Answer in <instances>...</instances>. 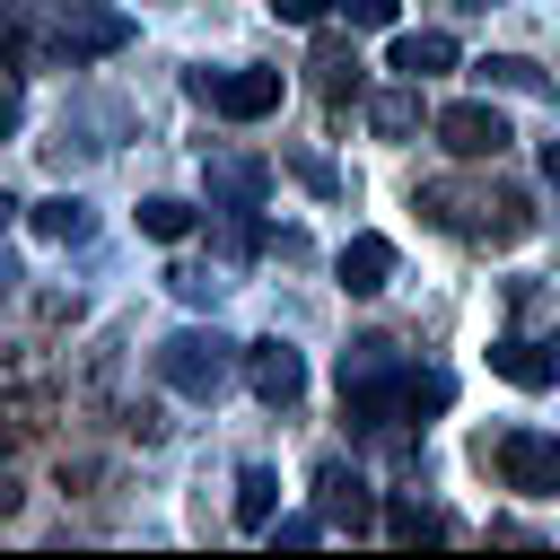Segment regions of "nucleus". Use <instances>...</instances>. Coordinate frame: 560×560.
Listing matches in <instances>:
<instances>
[{"mask_svg": "<svg viewBox=\"0 0 560 560\" xmlns=\"http://www.w3.org/2000/svg\"><path fill=\"white\" fill-rule=\"evenodd\" d=\"M236 350H245V341H228L219 324H184V332H166V341H158V376H166L175 394L210 402V394L236 376Z\"/></svg>", "mask_w": 560, "mask_h": 560, "instance_id": "1", "label": "nucleus"}, {"mask_svg": "<svg viewBox=\"0 0 560 560\" xmlns=\"http://www.w3.org/2000/svg\"><path fill=\"white\" fill-rule=\"evenodd\" d=\"M472 455L499 472V490H525V499H560V438H542V429H499V438H481Z\"/></svg>", "mask_w": 560, "mask_h": 560, "instance_id": "2", "label": "nucleus"}, {"mask_svg": "<svg viewBox=\"0 0 560 560\" xmlns=\"http://www.w3.org/2000/svg\"><path fill=\"white\" fill-rule=\"evenodd\" d=\"M184 96H201L228 122H262L280 105V70H184Z\"/></svg>", "mask_w": 560, "mask_h": 560, "instance_id": "3", "label": "nucleus"}, {"mask_svg": "<svg viewBox=\"0 0 560 560\" xmlns=\"http://www.w3.org/2000/svg\"><path fill=\"white\" fill-rule=\"evenodd\" d=\"M236 368H245V385H254L271 411H289V402L306 394V359H298L289 341H245V350H236Z\"/></svg>", "mask_w": 560, "mask_h": 560, "instance_id": "4", "label": "nucleus"}, {"mask_svg": "<svg viewBox=\"0 0 560 560\" xmlns=\"http://www.w3.org/2000/svg\"><path fill=\"white\" fill-rule=\"evenodd\" d=\"M438 149L446 158H499L508 149V122H499V105H438Z\"/></svg>", "mask_w": 560, "mask_h": 560, "instance_id": "5", "label": "nucleus"}, {"mask_svg": "<svg viewBox=\"0 0 560 560\" xmlns=\"http://www.w3.org/2000/svg\"><path fill=\"white\" fill-rule=\"evenodd\" d=\"M201 184H210L219 210H254V201L271 192V166L245 158V149H219V158H201Z\"/></svg>", "mask_w": 560, "mask_h": 560, "instance_id": "6", "label": "nucleus"}, {"mask_svg": "<svg viewBox=\"0 0 560 560\" xmlns=\"http://www.w3.org/2000/svg\"><path fill=\"white\" fill-rule=\"evenodd\" d=\"M131 44V18L122 9H96V0H70L61 9V52H122Z\"/></svg>", "mask_w": 560, "mask_h": 560, "instance_id": "7", "label": "nucleus"}, {"mask_svg": "<svg viewBox=\"0 0 560 560\" xmlns=\"http://www.w3.org/2000/svg\"><path fill=\"white\" fill-rule=\"evenodd\" d=\"M332 271H341V289H350V298H376V289L394 280V245H385L376 228H359V236L332 254Z\"/></svg>", "mask_w": 560, "mask_h": 560, "instance_id": "8", "label": "nucleus"}, {"mask_svg": "<svg viewBox=\"0 0 560 560\" xmlns=\"http://www.w3.org/2000/svg\"><path fill=\"white\" fill-rule=\"evenodd\" d=\"M315 508H324L332 525H350V534H359V525H368V481H359V464L324 455V464H315Z\"/></svg>", "mask_w": 560, "mask_h": 560, "instance_id": "9", "label": "nucleus"}, {"mask_svg": "<svg viewBox=\"0 0 560 560\" xmlns=\"http://www.w3.org/2000/svg\"><path fill=\"white\" fill-rule=\"evenodd\" d=\"M385 61H394V70L420 88V79L455 70V35H446V26H411V35H394V52H385Z\"/></svg>", "mask_w": 560, "mask_h": 560, "instance_id": "10", "label": "nucleus"}, {"mask_svg": "<svg viewBox=\"0 0 560 560\" xmlns=\"http://www.w3.org/2000/svg\"><path fill=\"white\" fill-rule=\"evenodd\" d=\"M490 368L508 376V385H560V341H490Z\"/></svg>", "mask_w": 560, "mask_h": 560, "instance_id": "11", "label": "nucleus"}, {"mask_svg": "<svg viewBox=\"0 0 560 560\" xmlns=\"http://www.w3.org/2000/svg\"><path fill=\"white\" fill-rule=\"evenodd\" d=\"M26 219H35V236H44V245H88V236H96V210H88L79 192H44Z\"/></svg>", "mask_w": 560, "mask_h": 560, "instance_id": "12", "label": "nucleus"}, {"mask_svg": "<svg viewBox=\"0 0 560 560\" xmlns=\"http://www.w3.org/2000/svg\"><path fill=\"white\" fill-rule=\"evenodd\" d=\"M271 508H280V472H271V464H245V472H236V525L262 534Z\"/></svg>", "mask_w": 560, "mask_h": 560, "instance_id": "13", "label": "nucleus"}, {"mask_svg": "<svg viewBox=\"0 0 560 560\" xmlns=\"http://www.w3.org/2000/svg\"><path fill=\"white\" fill-rule=\"evenodd\" d=\"M490 88H516V96H551V79H542V61H525V52H490V61H472Z\"/></svg>", "mask_w": 560, "mask_h": 560, "instance_id": "14", "label": "nucleus"}, {"mask_svg": "<svg viewBox=\"0 0 560 560\" xmlns=\"http://www.w3.org/2000/svg\"><path fill=\"white\" fill-rule=\"evenodd\" d=\"M140 236H158V245H184V236H192V201H175V192H149V201H140Z\"/></svg>", "mask_w": 560, "mask_h": 560, "instance_id": "15", "label": "nucleus"}, {"mask_svg": "<svg viewBox=\"0 0 560 560\" xmlns=\"http://www.w3.org/2000/svg\"><path fill=\"white\" fill-rule=\"evenodd\" d=\"M368 122H376L385 140H411V131H420V96H411V88H385V96H368Z\"/></svg>", "mask_w": 560, "mask_h": 560, "instance_id": "16", "label": "nucleus"}, {"mask_svg": "<svg viewBox=\"0 0 560 560\" xmlns=\"http://www.w3.org/2000/svg\"><path fill=\"white\" fill-rule=\"evenodd\" d=\"M315 79H324V96H359V52H341V44H315V61H306Z\"/></svg>", "mask_w": 560, "mask_h": 560, "instance_id": "17", "label": "nucleus"}, {"mask_svg": "<svg viewBox=\"0 0 560 560\" xmlns=\"http://www.w3.org/2000/svg\"><path fill=\"white\" fill-rule=\"evenodd\" d=\"M385 525H394L402 542H438V534H446V516H438V508H420V499H394V508H385Z\"/></svg>", "mask_w": 560, "mask_h": 560, "instance_id": "18", "label": "nucleus"}, {"mask_svg": "<svg viewBox=\"0 0 560 560\" xmlns=\"http://www.w3.org/2000/svg\"><path fill=\"white\" fill-rule=\"evenodd\" d=\"M166 289H175L184 306H219V280H210V271H166Z\"/></svg>", "mask_w": 560, "mask_h": 560, "instance_id": "19", "label": "nucleus"}, {"mask_svg": "<svg viewBox=\"0 0 560 560\" xmlns=\"http://www.w3.org/2000/svg\"><path fill=\"white\" fill-rule=\"evenodd\" d=\"M289 166H298V184H315V192H341V175H332V166H324V158H306V149H298V158H289Z\"/></svg>", "mask_w": 560, "mask_h": 560, "instance_id": "20", "label": "nucleus"}, {"mask_svg": "<svg viewBox=\"0 0 560 560\" xmlns=\"http://www.w3.org/2000/svg\"><path fill=\"white\" fill-rule=\"evenodd\" d=\"M350 9V26H394V0H341Z\"/></svg>", "mask_w": 560, "mask_h": 560, "instance_id": "21", "label": "nucleus"}, {"mask_svg": "<svg viewBox=\"0 0 560 560\" xmlns=\"http://www.w3.org/2000/svg\"><path fill=\"white\" fill-rule=\"evenodd\" d=\"M271 9H280V18H289V26H315V18H324V9H332V0H271Z\"/></svg>", "mask_w": 560, "mask_h": 560, "instance_id": "22", "label": "nucleus"}, {"mask_svg": "<svg viewBox=\"0 0 560 560\" xmlns=\"http://www.w3.org/2000/svg\"><path fill=\"white\" fill-rule=\"evenodd\" d=\"M18 114H26V96H18V79H0V140L18 131Z\"/></svg>", "mask_w": 560, "mask_h": 560, "instance_id": "23", "label": "nucleus"}, {"mask_svg": "<svg viewBox=\"0 0 560 560\" xmlns=\"http://www.w3.org/2000/svg\"><path fill=\"white\" fill-rule=\"evenodd\" d=\"M0 516H18V481L9 472H0Z\"/></svg>", "mask_w": 560, "mask_h": 560, "instance_id": "24", "label": "nucleus"}, {"mask_svg": "<svg viewBox=\"0 0 560 560\" xmlns=\"http://www.w3.org/2000/svg\"><path fill=\"white\" fill-rule=\"evenodd\" d=\"M542 175H551V184H560V140H551V149H542Z\"/></svg>", "mask_w": 560, "mask_h": 560, "instance_id": "25", "label": "nucleus"}, {"mask_svg": "<svg viewBox=\"0 0 560 560\" xmlns=\"http://www.w3.org/2000/svg\"><path fill=\"white\" fill-rule=\"evenodd\" d=\"M9 219H18V201H9V184H0V228H9Z\"/></svg>", "mask_w": 560, "mask_h": 560, "instance_id": "26", "label": "nucleus"}, {"mask_svg": "<svg viewBox=\"0 0 560 560\" xmlns=\"http://www.w3.org/2000/svg\"><path fill=\"white\" fill-rule=\"evenodd\" d=\"M9 280H18V262H9V254H0V289H9Z\"/></svg>", "mask_w": 560, "mask_h": 560, "instance_id": "27", "label": "nucleus"}, {"mask_svg": "<svg viewBox=\"0 0 560 560\" xmlns=\"http://www.w3.org/2000/svg\"><path fill=\"white\" fill-rule=\"evenodd\" d=\"M455 9H499V0H455Z\"/></svg>", "mask_w": 560, "mask_h": 560, "instance_id": "28", "label": "nucleus"}]
</instances>
